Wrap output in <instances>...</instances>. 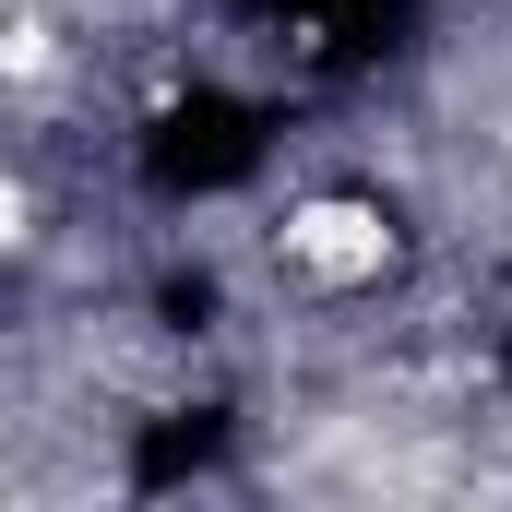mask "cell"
I'll list each match as a JSON object with an SVG mask.
<instances>
[{"label":"cell","instance_id":"obj_1","mask_svg":"<svg viewBox=\"0 0 512 512\" xmlns=\"http://www.w3.org/2000/svg\"><path fill=\"white\" fill-rule=\"evenodd\" d=\"M274 251L298 262L310 286H382V274H393V215L358 203V191H310V203H286Z\"/></svg>","mask_w":512,"mask_h":512},{"label":"cell","instance_id":"obj_2","mask_svg":"<svg viewBox=\"0 0 512 512\" xmlns=\"http://www.w3.org/2000/svg\"><path fill=\"white\" fill-rule=\"evenodd\" d=\"M48 60H60V36H48V24H0V72H12V84H36Z\"/></svg>","mask_w":512,"mask_h":512},{"label":"cell","instance_id":"obj_3","mask_svg":"<svg viewBox=\"0 0 512 512\" xmlns=\"http://www.w3.org/2000/svg\"><path fill=\"white\" fill-rule=\"evenodd\" d=\"M24 227H36V203H24V179H0V251H24Z\"/></svg>","mask_w":512,"mask_h":512}]
</instances>
